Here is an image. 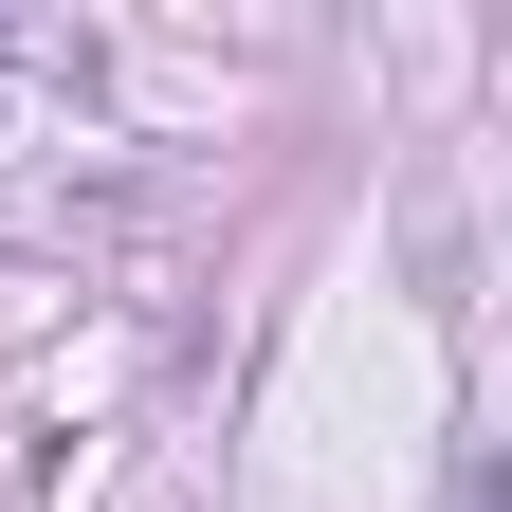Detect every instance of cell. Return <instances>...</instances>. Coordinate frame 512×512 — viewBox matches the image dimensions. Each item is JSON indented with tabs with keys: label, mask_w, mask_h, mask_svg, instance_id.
I'll list each match as a JSON object with an SVG mask.
<instances>
[]
</instances>
